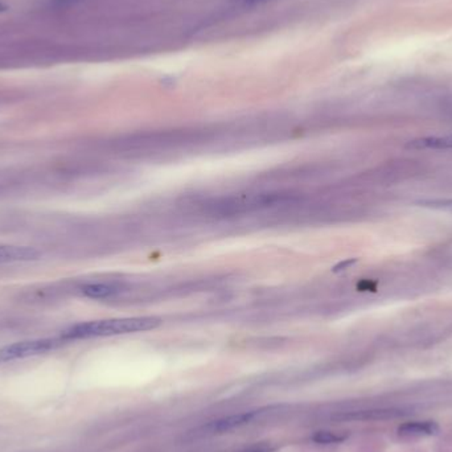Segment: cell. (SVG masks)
<instances>
[{"label": "cell", "instance_id": "5b68a950", "mask_svg": "<svg viewBox=\"0 0 452 452\" xmlns=\"http://www.w3.org/2000/svg\"><path fill=\"white\" fill-rule=\"evenodd\" d=\"M439 431V426L432 422H406L398 427V434L403 438H419V437H431Z\"/></svg>", "mask_w": 452, "mask_h": 452}, {"label": "cell", "instance_id": "4fadbf2b", "mask_svg": "<svg viewBox=\"0 0 452 452\" xmlns=\"http://www.w3.org/2000/svg\"><path fill=\"white\" fill-rule=\"evenodd\" d=\"M242 452H270V449L269 447H256V449H249V450Z\"/></svg>", "mask_w": 452, "mask_h": 452}, {"label": "cell", "instance_id": "ba28073f", "mask_svg": "<svg viewBox=\"0 0 452 452\" xmlns=\"http://www.w3.org/2000/svg\"><path fill=\"white\" fill-rule=\"evenodd\" d=\"M116 287L104 283L89 284V286H86V287L84 288V294H85L86 297H95V299L111 297V295L116 294Z\"/></svg>", "mask_w": 452, "mask_h": 452}, {"label": "cell", "instance_id": "9a60e30c", "mask_svg": "<svg viewBox=\"0 0 452 452\" xmlns=\"http://www.w3.org/2000/svg\"><path fill=\"white\" fill-rule=\"evenodd\" d=\"M241 3H247V4H253V3H259V1H265V0H237Z\"/></svg>", "mask_w": 452, "mask_h": 452}, {"label": "cell", "instance_id": "9c48e42d", "mask_svg": "<svg viewBox=\"0 0 452 452\" xmlns=\"http://www.w3.org/2000/svg\"><path fill=\"white\" fill-rule=\"evenodd\" d=\"M418 207L452 213V198H427L415 203Z\"/></svg>", "mask_w": 452, "mask_h": 452}, {"label": "cell", "instance_id": "7a4b0ae2", "mask_svg": "<svg viewBox=\"0 0 452 452\" xmlns=\"http://www.w3.org/2000/svg\"><path fill=\"white\" fill-rule=\"evenodd\" d=\"M66 340L63 337H47L13 343L0 348V364L23 360L26 357L44 354L63 347Z\"/></svg>", "mask_w": 452, "mask_h": 452}, {"label": "cell", "instance_id": "8992f818", "mask_svg": "<svg viewBox=\"0 0 452 452\" xmlns=\"http://www.w3.org/2000/svg\"><path fill=\"white\" fill-rule=\"evenodd\" d=\"M412 150H451L452 134L444 137H426L414 139L406 144Z\"/></svg>", "mask_w": 452, "mask_h": 452}, {"label": "cell", "instance_id": "3957f363", "mask_svg": "<svg viewBox=\"0 0 452 452\" xmlns=\"http://www.w3.org/2000/svg\"><path fill=\"white\" fill-rule=\"evenodd\" d=\"M405 415V412L400 409H368V410H357V412H347L337 416L338 421H389L397 419Z\"/></svg>", "mask_w": 452, "mask_h": 452}, {"label": "cell", "instance_id": "6da1fadb", "mask_svg": "<svg viewBox=\"0 0 452 452\" xmlns=\"http://www.w3.org/2000/svg\"><path fill=\"white\" fill-rule=\"evenodd\" d=\"M160 324L162 320L154 316L95 320V322L76 324L65 329L61 337L66 341H69V340H81V338H91V337L127 335V334L155 329Z\"/></svg>", "mask_w": 452, "mask_h": 452}, {"label": "cell", "instance_id": "277c9868", "mask_svg": "<svg viewBox=\"0 0 452 452\" xmlns=\"http://www.w3.org/2000/svg\"><path fill=\"white\" fill-rule=\"evenodd\" d=\"M40 251L28 246L0 245V265L29 262L40 258Z\"/></svg>", "mask_w": 452, "mask_h": 452}, {"label": "cell", "instance_id": "5bb4252c", "mask_svg": "<svg viewBox=\"0 0 452 452\" xmlns=\"http://www.w3.org/2000/svg\"><path fill=\"white\" fill-rule=\"evenodd\" d=\"M6 11H8V6L4 1H0V13H6Z\"/></svg>", "mask_w": 452, "mask_h": 452}, {"label": "cell", "instance_id": "8fae6325", "mask_svg": "<svg viewBox=\"0 0 452 452\" xmlns=\"http://www.w3.org/2000/svg\"><path fill=\"white\" fill-rule=\"evenodd\" d=\"M84 0H48V7L54 10H68L72 7H76Z\"/></svg>", "mask_w": 452, "mask_h": 452}, {"label": "cell", "instance_id": "52a82bcc", "mask_svg": "<svg viewBox=\"0 0 452 452\" xmlns=\"http://www.w3.org/2000/svg\"><path fill=\"white\" fill-rule=\"evenodd\" d=\"M258 413L257 412H249V413L231 415V416H226V418H222V419L212 422L210 425H208V428L212 430L213 432L229 431V430H232L234 427L242 426L245 423H249L250 421H253V418Z\"/></svg>", "mask_w": 452, "mask_h": 452}, {"label": "cell", "instance_id": "30bf717a", "mask_svg": "<svg viewBox=\"0 0 452 452\" xmlns=\"http://www.w3.org/2000/svg\"><path fill=\"white\" fill-rule=\"evenodd\" d=\"M312 439L320 444H332V443H340V442L345 440V437L338 435L332 431H319L312 437Z\"/></svg>", "mask_w": 452, "mask_h": 452}, {"label": "cell", "instance_id": "7c38bea8", "mask_svg": "<svg viewBox=\"0 0 452 452\" xmlns=\"http://www.w3.org/2000/svg\"><path fill=\"white\" fill-rule=\"evenodd\" d=\"M354 263H357V259H347V260H344V262H341V263L336 265V266L334 267V272H344V270H348V269H350Z\"/></svg>", "mask_w": 452, "mask_h": 452}]
</instances>
